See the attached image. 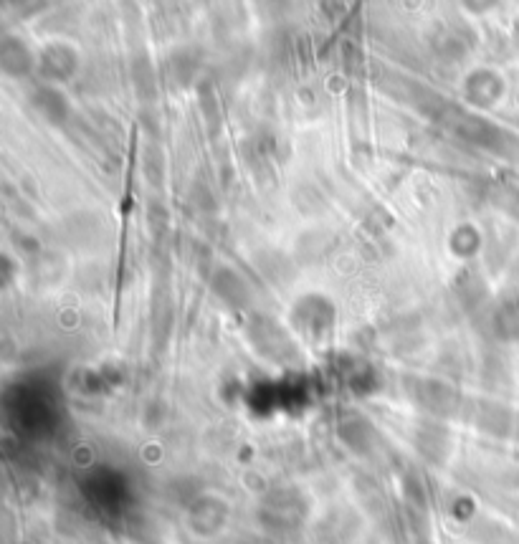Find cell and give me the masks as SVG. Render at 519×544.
Listing matches in <instances>:
<instances>
[{"label":"cell","instance_id":"cell-4","mask_svg":"<svg viewBox=\"0 0 519 544\" xmlns=\"http://www.w3.org/2000/svg\"><path fill=\"white\" fill-rule=\"evenodd\" d=\"M31 104L46 122L51 124H64L66 117H69L71 107L69 99L54 87V84H44V87H38L36 92L31 94Z\"/></svg>","mask_w":519,"mask_h":544},{"label":"cell","instance_id":"cell-2","mask_svg":"<svg viewBox=\"0 0 519 544\" xmlns=\"http://www.w3.org/2000/svg\"><path fill=\"white\" fill-rule=\"evenodd\" d=\"M507 92L502 76L492 69H476L466 76L464 81V97L469 99L474 107H494L499 99Z\"/></svg>","mask_w":519,"mask_h":544},{"label":"cell","instance_id":"cell-1","mask_svg":"<svg viewBox=\"0 0 519 544\" xmlns=\"http://www.w3.org/2000/svg\"><path fill=\"white\" fill-rule=\"evenodd\" d=\"M79 64H82V59H79L74 46L54 41V44L44 46L41 54H38L36 74L46 84H61V81H69L79 71Z\"/></svg>","mask_w":519,"mask_h":544},{"label":"cell","instance_id":"cell-3","mask_svg":"<svg viewBox=\"0 0 519 544\" xmlns=\"http://www.w3.org/2000/svg\"><path fill=\"white\" fill-rule=\"evenodd\" d=\"M36 66L38 56L31 54L26 41L6 33L3 41H0V69H3V74L13 76V79H26L28 74L36 71Z\"/></svg>","mask_w":519,"mask_h":544},{"label":"cell","instance_id":"cell-7","mask_svg":"<svg viewBox=\"0 0 519 544\" xmlns=\"http://www.w3.org/2000/svg\"><path fill=\"white\" fill-rule=\"evenodd\" d=\"M461 6L474 16H484V13L494 11L499 6V0H461Z\"/></svg>","mask_w":519,"mask_h":544},{"label":"cell","instance_id":"cell-6","mask_svg":"<svg viewBox=\"0 0 519 544\" xmlns=\"http://www.w3.org/2000/svg\"><path fill=\"white\" fill-rule=\"evenodd\" d=\"M6 6L16 13L18 18H31L38 11H44L46 0H6Z\"/></svg>","mask_w":519,"mask_h":544},{"label":"cell","instance_id":"cell-5","mask_svg":"<svg viewBox=\"0 0 519 544\" xmlns=\"http://www.w3.org/2000/svg\"><path fill=\"white\" fill-rule=\"evenodd\" d=\"M497 324L507 340H517L519 337V302H509L499 309Z\"/></svg>","mask_w":519,"mask_h":544}]
</instances>
